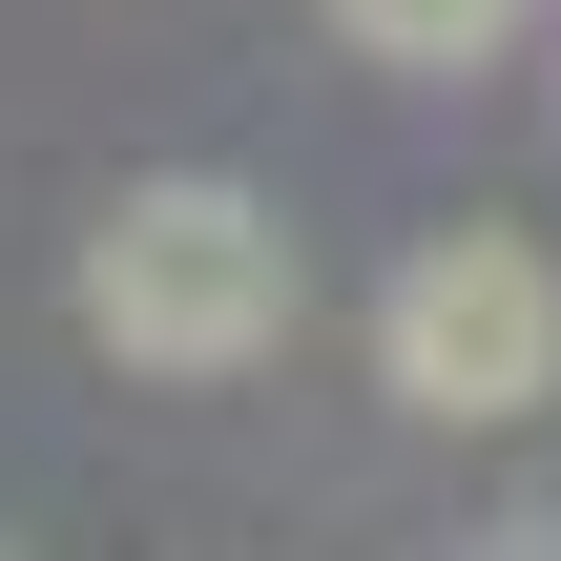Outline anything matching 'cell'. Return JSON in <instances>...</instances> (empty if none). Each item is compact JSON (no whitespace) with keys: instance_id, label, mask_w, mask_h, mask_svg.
Instances as JSON below:
<instances>
[{"instance_id":"2","label":"cell","mask_w":561,"mask_h":561,"mask_svg":"<svg viewBox=\"0 0 561 561\" xmlns=\"http://www.w3.org/2000/svg\"><path fill=\"white\" fill-rule=\"evenodd\" d=\"M375 375L416 437H520L561 416V250L541 229H416L375 271Z\"/></svg>"},{"instance_id":"1","label":"cell","mask_w":561,"mask_h":561,"mask_svg":"<svg viewBox=\"0 0 561 561\" xmlns=\"http://www.w3.org/2000/svg\"><path fill=\"white\" fill-rule=\"evenodd\" d=\"M291 291H312L291 271V208L229 187V167H146L83 229V333L125 375H271L291 354Z\"/></svg>"},{"instance_id":"3","label":"cell","mask_w":561,"mask_h":561,"mask_svg":"<svg viewBox=\"0 0 561 561\" xmlns=\"http://www.w3.org/2000/svg\"><path fill=\"white\" fill-rule=\"evenodd\" d=\"M541 0H333V42L354 62H396V83H458V62H500Z\"/></svg>"}]
</instances>
